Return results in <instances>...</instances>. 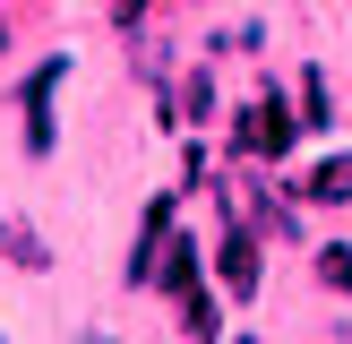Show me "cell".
<instances>
[{
	"instance_id": "obj_1",
	"label": "cell",
	"mask_w": 352,
	"mask_h": 344,
	"mask_svg": "<svg viewBox=\"0 0 352 344\" xmlns=\"http://www.w3.org/2000/svg\"><path fill=\"white\" fill-rule=\"evenodd\" d=\"M292 129H301V120H292V103L267 86V95H258L250 112H241V129H232V155H267V164H284V155H292Z\"/></svg>"
},
{
	"instance_id": "obj_2",
	"label": "cell",
	"mask_w": 352,
	"mask_h": 344,
	"mask_svg": "<svg viewBox=\"0 0 352 344\" xmlns=\"http://www.w3.org/2000/svg\"><path fill=\"white\" fill-rule=\"evenodd\" d=\"M60 78H69V61H43L26 86H17V112H26V147L34 155H52V95H60Z\"/></svg>"
},
{
	"instance_id": "obj_3",
	"label": "cell",
	"mask_w": 352,
	"mask_h": 344,
	"mask_svg": "<svg viewBox=\"0 0 352 344\" xmlns=\"http://www.w3.org/2000/svg\"><path fill=\"white\" fill-rule=\"evenodd\" d=\"M215 275H223V292H232V301H250V292H258V241L241 233L232 215H223V233H215Z\"/></svg>"
},
{
	"instance_id": "obj_4",
	"label": "cell",
	"mask_w": 352,
	"mask_h": 344,
	"mask_svg": "<svg viewBox=\"0 0 352 344\" xmlns=\"http://www.w3.org/2000/svg\"><path fill=\"white\" fill-rule=\"evenodd\" d=\"M155 292H172L181 301L189 284H198V241H181V233H164V250H155V275H146Z\"/></svg>"
},
{
	"instance_id": "obj_5",
	"label": "cell",
	"mask_w": 352,
	"mask_h": 344,
	"mask_svg": "<svg viewBox=\"0 0 352 344\" xmlns=\"http://www.w3.org/2000/svg\"><path fill=\"white\" fill-rule=\"evenodd\" d=\"M215 327H223V301L189 284V292H181V336H215Z\"/></svg>"
},
{
	"instance_id": "obj_6",
	"label": "cell",
	"mask_w": 352,
	"mask_h": 344,
	"mask_svg": "<svg viewBox=\"0 0 352 344\" xmlns=\"http://www.w3.org/2000/svg\"><path fill=\"white\" fill-rule=\"evenodd\" d=\"M309 198H327V206H344V198H352V155H327V164L309 172Z\"/></svg>"
},
{
	"instance_id": "obj_7",
	"label": "cell",
	"mask_w": 352,
	"mask_h": 344,
	"mask_svg": "<svg viewBox=\"0 0 352 344\" xmlns=\"http://www.w3.org/2000/svg\"><path fill=\"white\" fill-rule=\"evenodd\" d=\"M318 284L327 292H352V241H327V250H318Z\"/></svg>"
},
{
	"instance_id": "obj_8",
	"label": "cell",
	"mask_w": 352,
	"mask_h": 344,
	"mask_svg": "<svg viewBox=\"0 0 352 344\" xmlns=\"http://www.w3.org/2000/svg\"><path fill=\"white\" fill-rule=\"evenodd\" d=\"M301 120H309V129H327V120H336V103H327V78H318V69H301Z\"/></svg>"
},
{
	"instance_id": "obj_9",
	"label": "cell",
	"mask_w": 352,
	"mask_h": 344,
	"mask_svg": "<svg viewBox=\"0 0 352 344\" xmlns=\"http://www.w3.org/2000/svg\"><path fill=\"white\" fill-rule=\"evenodd\" d=\"M146 9H155V0H112V26H120V34H138V26H146Z\"/></svg>"
},
{
	"instance_id": "obj_10",
	"label": "cell",
	"mask_w": 352,
	"mask_h": 344,
	"mask_svg": "<svg viewBox=\"0 0 352 344\" xmlns=\"http://www.w3.org/2000/svg\"><path fill=\"white\" fill-rule=\"evenodd\" d=\"M206 103H215V86H206V78H189V86H181V112H189V120H206Z\"/></svg>"
},
{
	"instance_id": "obj_11",
	"label": "cell",
	"mask_w": 352,
	"mask_h": 344,
	"mask_svg": "<svg viewBox=\"0 0 352 344\" xmlns=\"http://www.w3.org/2000/svg\"><path fill=\"white\" fill-rule=\"evenodd\" d=\"M0 258H9V224H0Z\"/></svg>"
},
{
	"instance_id": "obj_12",
	"label": "cell",
	"mask_w": 352,
	"mask_h": 344,
	"mask_svg": "<svg viewBox=\"0 0 352 344\" xmlns=\"http://www.w3.org/2000/svg\"><path fill=\"white\" fill-rule=\"evenodd\" d=\"M0 43H9V26H0Z\"/></svg>"
}]
</instances>
